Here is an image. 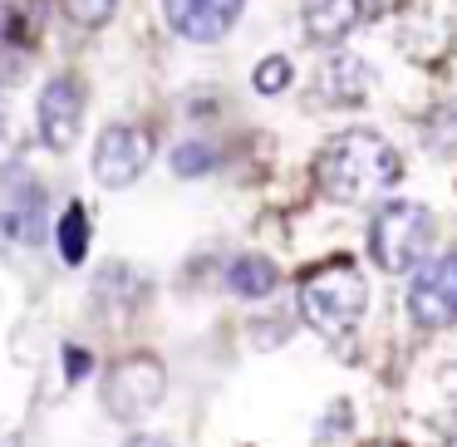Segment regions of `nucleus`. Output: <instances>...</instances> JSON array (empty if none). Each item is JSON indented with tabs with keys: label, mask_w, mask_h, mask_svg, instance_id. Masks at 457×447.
<instances>
[{
	"label": "nucleus",
	"mask_w": 457,
	"mask_h": 447,
	"mask_svg": "<svg viewBox=\"0 0 457 447\" xmlns=\"http://www.w3.org/2000/svg\"><path fill=\"white\" fill-rule=\"evenodd\" d=\"M168 25L192 45H212L237 25V15L246 11V0H162Z\"/></svg>",
	"instance_id": "9"
},
{
	"label": "nucleus",
	"mask_w": 457,
	"mask_h": 447,
	"mask_svg": "<svg viewBox=\"0 0 457 447\" xmlns=\"http://www.w3.org/2000/svg\"><path fill=\"white\" fill-rule=\"evenodd\" d=\"M54 246H60V256L70 261V266H79L84 251H89V211H84V202H70L60 217V227H54Z\"/></svg>",
	"instance_id": "13"
},
{
	"label": "nucleus",
	"mask_w": 457,
	"mask_h": 447,
	"mask_svg": "<svg viewBox=\"0 0 457 447\" xmlns=\"http://www.w3.org/2000/svg\"><path fill=\"white\" fill-rule=\"evenodd\" d=\"M50 211H45V192L30 178V168L5 162L0 168V246H40Z\"/></svg>",
	"instance_id": "5"
},
{
	"label": "nucleus",
	"mask_w": 457,
	"mask_h": 447,
	"mask_svg": "<svg viewBox=\"0 0 457 447\" xmlns=\"http://www.w3.org/2000/svg\"><path fill=\"white\" fill-rule=\"evenodd\" d=\"M40 138L45 148L54 153H70L74 138H79V123H84V84L74 74H60V79L45 84L40 94Z\"/></svg>",
	"instance_id": "8"
},
{
	"label": "nucleus",
	"mask_w": 457,
	"mask_h": 447,
	"mask_svg": "<svg viewBox=\"0 0 457 447\" xmlns=\"http://www.w3.org/2000/svg\"><path fill=\"white\" fill-rule=\"evenodd\" d=\"M388 5H398V0H369V15H374V11H388Z\"/></svg>",
	"instance_id": "19"
},
{
	"label": "nucleus",
	"mask_w": 457,
	"mask_h": 447,
	"mask_svg": "<svg viewBox=\"0 0 457 447\" xmlns=\"http://www.w3.org/2000/svg\"><path fill=\"white\" fill-rule=\"evenodd\" d=\"M369 305V280L354 261H329L300 280V310L320 335H349Z\"/></svg>",
	"instance_id": "2"
},
{
	"label": "nucleus",
	"mask_w": 457,
	"mask_h": 447,
	"mask_svg": "<svg viewBox=\"0 0 457 447\" xmlns=\"http://www.w3.org/2000/svg\"><path fill=\"white\" fill-rule=\"evenodd\" d=\"M408 315L418 329L457 325V251H437L408 280Z\"/></svg>",
	"instance_id": "6"
},
{
	"label": "nucleus",
	"mask_w": 457,
	"mask_h": 447,
	"mask_svg": "<svg viewBox=\"0 0 457 447\" xmlns=\"http://www.w3.org/2000/svg\"><path fill=\"white\" fill-rule=\"evenodd\" d=\"M276 286H280V270L266 256H237L227 266V290L241 300H266Z\"/></svg>",
	"instance_id": "12"
},
{
	"label": "nucleus",
	"mask_w": 457,
	"mask_h": 447,
	"mask_svg": "<svg viewBox=\"0 0 457 447\" xmlns=\"http://www.w3.org/2000/svg\"><path fill=\"white\" fill-rule=\"evenodd\" d=\"M369 15V0H310L305 5V35L315 45H339L354 35Z\"/></svg>",
	"instance_id": "10"
},
{
	"label": "nucleus",
	"mask_w": 457,
	"mask_h": 447,
	"mask_svg": "<svg viewBox=\"0 0 457 447\" xmlns=\"http://www.w3.org/2000/svg\"><path fill=\"white\" fill-rule=\"evenodd\" d=\"M129 447H172L168 437H153V433H138V437H129Z\"/></svg>",
	"instance_id": "18"
},
{
	"label": "nucleus",
	"mask_w": 457,
	"mask_h": 447,
	"mask_svg": "<svg viewBox=\"0 0 457 447\" xmlns=\"http://www.w3.org/2000/svg\"><path fill=\"white\" fill-rule=\"evenodd\" d=\"M168 398V368L153 354H129L104 374V408L119 423H138Z\"/></svg>",
	"instance_id": "4"
},
{
	"label": "nucleus",
	"mask_w": 457,
	"mask_h": 447,
	"mask_svg": "<svg viewBox=\"0 0 457 447\" xmlns=\"http://www.w3.org/2000/svg\"><path fill=\"white\" fill-rule=\"evenodd\" d=\"M64 359H70V378H74V384H79V378L89 374V354H84V349H70V354H64Z\"/></svg>",
	"instance_id": "17"
},
{
	"label": "nucleus",
	"mask_w": 457,
	"mask_h": 447,
	"mask_svg": "<svg viewBox=\"0 0 457 447\" xmlns=\"http://www.w3.org/2000/svg\"><path fill=\"white\" fill-rule=\"evenodd\" d=\"M428 241H433V217H428L423 202H388L369 221V256L384 276L418 270Z\"/></svg>",
	"instance_id": "3"
},
{
	"label": "nucleus",
	"mask_w": 457,
	"mask_h": 447,
	"mask_svg": "<svg viewBox=\"0 0 457 447\" xmlns=\"http://www.w3.org/2000/svg\"><path fill=\"white\" fill-rule=\"evenodd\" d=\"M320 89H325L329 103H359L369 94V74L354 54H335V60L320 70Z\"/></svg>",
	"instance_id": "11"
},
{
	"label": "nucleus",
	"mask_w": 457,
	"mask_h": 447,
	"mask_svg": "<svg viewBox=\"0 0 457 447\" xmlns=\"http://www.w3.org/2000/svg\"><path fill=\"white\" fill-rule=\"evenodd\" d=\"M315 172H320L325 197L369 202V197H384V192L398 187V178H403V158H398L378 133L354 128V133H339V138L320 153Z\"/></svg>",
	"instance_id": "1"
},
{
	"label": "nucleus",
	"mask_w": 457,
	"mask_h": 447,
	"mask_svg": "<svg viewBox=\"0 0 457 447\" xmlns=\"http://www.w3.org/2000/svg\"><path fill=\"white\" fill-rule=\"evenodd\" d=\"M148 162H153V138L143 128H129V123L104 128L99 143H94V182L109 192L133 187Z\"/></svg>",
	"instance_id": "7"
},
{
	"label": "nucleus",
	"mask_w": 457,
	"mask_h": 447,
	"mask_svg": "<svg viewBox=\"0 0 457 447\" xmlns=\"http://www.w3.org/2000/svg\"><path fill=\"white\" fill-rule=\"evenodd\" d=\"M251 84H256V94H286L290 89V60H286V54L261 60L256 74H251Z\"/></svg>",
	"instance_id": "16"
},
{
	"label": "nucleus",
	"mask_w": 457,
	"mask_h": 447,
	"mask_svg": "<svg viewBox=\"0 0 457 447\" xmlns=\"http://www.w3.org/2000/svg\"><path fill=\"white\" fill-rule=\"evenodd\" d=\"M212 168H217V148L212 143H178L172 148V172L178 178H202Z\"/></svg>",
	"instance_id": "14"
},
{
	"label": "nucleus",
	"mask_w": 457,
	"mask_h": 447,
	"mask_svg": "<svg viewBox=\"0 0 457 447\" xmlns=\"http://www.w3.org/2000/svg\"><path fill=\"white\" fill-rule=\"evenodd\" d=\"M60 11L70 15L79 30H99V25L113 21V11H119V0H60Z\"/></svg>",
	"instance_id": "15"
}]
</instances>
